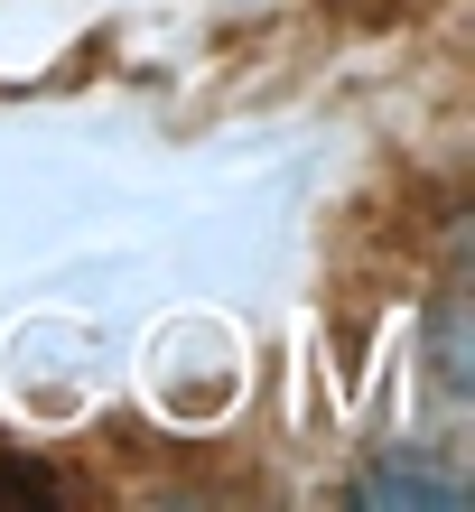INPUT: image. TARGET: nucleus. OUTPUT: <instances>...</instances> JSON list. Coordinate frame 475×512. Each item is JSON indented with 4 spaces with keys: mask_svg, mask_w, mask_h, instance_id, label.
<instances>
[{
    "mask_svg": "<svg viewBox=\"0 0 475 512\" xmlns=\"http://www.w3.org/2000/svg\"><path fill=\"white\" fill-rule=\"evenodd\" d=\"M457 494H466L457 475H429V466H373L354 485V503H457Z\"/></svg>",
    "mask_w": 475,
    "mask_h": 512,
    "instance_id": "f257e3e1",
    "label": "nucleus"
}]
</instances>
